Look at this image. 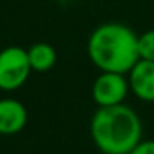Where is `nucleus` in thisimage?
Wrapping results in <instances>:
<instances>
[{
    "label": "nucleus",
    "instance_id": "obj_5",
    "mask_svg": "<svg viewBox=\"0 0 154 154\" xmlns=\"http://www.w3.org/2000/svg\"><path fill=\"white\" fill-rule=\"evenodd\" d=\"M129 91L146 103H154V61L137 60L128 73Z\"/></svg>",
    "mask_w": 154,
    "mask_h": 154
},
{
    "label": "nucleus",
    "instance_id": "obj_1",
    "mask_svg": "<svg viewBox=\"0 0 154 154\" xmlns=\"http://www.w3.org/2000/svg\"><path fill=\"white\" fill-rule=\"evenodd\" d=\"M137 37L139 35L124 23H103L88 38V57L100 71L128 75L139 60Z\"/></svg>",
    "mask_w": 154,
    "mask_h": 154
},
{
    "label": "nucleus",
    "instance_id": "obj_4",
    "mask_svg": "<svg viewBox=\"0 0 154 154\" xmlns=\"http://www.w3.org/2000/svg\"><path fill=\"white\" fill-rule=\"evenodd\" d=\"M128 91H129V83L126 75L101 71L93 83L91 96L98 108H106L123 104L128 96Z\"/></svg>",
    "mask_w": 154,
    "mask_h": 154
},
{
    "label": "nucleus",
    "instance_id": "obj_7",
    "mask_svg": "<svg viewBox=\"0 0 154 154\" xmlns=\"http://www.w3.org/2000/svg\"><path fill=\"white\" fill-rule=\"evenodd\" d=\"M28 61H30L32 71L45 73L50 71L57 63V50L47 42H37L27 50Z\"/></svg>",
    "mask_w": 154,
    "mask_h": 154
},
{
    "label": "nucleus",
    "instance_id": "obj_6",
    "mask_svg": "<svg viewBox=\"0 0 154 154\" xmlns=\"http://www.w3.org/2000/svg\"><path fill=\"white\" fill-rule=\"evenodd\" d=\"M28 113L27 108L14 98L0 100V134L12 136L17 134L27 126Z\"/></svg>",
    "mask_w": 154,
    "mask_h": 154
},
{
    "label": "nucleus",
    "instance_id": "obj_8",
    "mask_svg": "<svg viewBox=\"0 0 154 154\" xmlns=\"http://www.w3.org/2000/svg\"><path fill=\"white\" fill-rule=\"evenodd\" d=\"M137 50H139V60L154 61V28L137 37Z\"/></svg>",
    "mask_w": 154,
    "mask_h": 154
},
{
    "label": "nucleus",
    "instance_id": "obj_3",
    "mask_svg": "<svg viewBox=\"0 0 154 154\" xmlns=\"http://www.w3.org/2000/svg\"><path fill=\"white\" fill-rule=\"evenodd\" d=\"M32 73L27 50L22 47H7L0 51V90L15 91L27 83Z\"/></svg>",
    "mask_w": 154,
    "mask_h": 154
},
{
    "label": "nucleus",
    "instance_id": "obj_9",
    "mask_svg": "<svg viewBox=\"0 0 154 154\" xmlns=\"http://www.w3.org/2000/svg\"><path fill=\"white\" fill-rule=\"evenodd\" d=\"M129 154H154V139H141Z\"/></svg>",
    "mask_w": 154,
    "mask_h": 154
},
{
    "label": "nucleus",
    "instance_id": "obj_2",
    "mask_svg": "<svg viewBox=\"0 0 154 154\" xmlns=\"http://www.w3.org/2000/svg\"><path fill=\"white\" fill-rule=\"evenodd\" d=\"M90 133L103 154H129L143 139V124L136 111L123 103L98 108L91 118Z\"/></svg>",
    "mask_w": 154,
    "mask_h": 154
}]
</instances>
